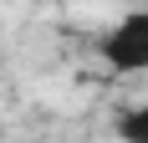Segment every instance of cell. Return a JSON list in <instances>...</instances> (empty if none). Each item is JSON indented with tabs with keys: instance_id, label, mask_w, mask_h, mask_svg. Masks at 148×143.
I'll list each match as a JSON object with an SVG mask.
<instances>
[{
	"instance_id": "obj_1",
	"label": "cell",
	"mask_w": 148,
	"mask_h": 143,
	"mask_svg": "<svg viewBox=\"0 0 148 143\" xmlns=\"http://www.w3.org/2000/svg\"><path fill=\"white\" fill-rule=\"evenodd\" d=\"M97 61L112 77H148V5H133L97 36Z\"/></svg>"
},
{
	"instance_id": "obj_2",
	"label": "cell",
	"mask_w": 148,
	"mask_h": 143,
	"mask_svg": "<svg viewBox=\"0 0 148 143\" xmlns=\"http://www.w3.org/2000/svg\"><path fill=\"white\" fill-rule=\"evenodd\" d=\"M112 133L123 143H148V102H133V107H123L112 118Z\"/></svg>"
}]
</instances>
